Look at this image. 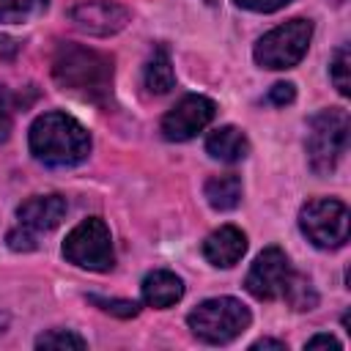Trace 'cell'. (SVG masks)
<instances>
[{
  "label": "cell",
  "mask_w": 351,
  "mask_h": 351,
  "mask_svg": "<svg viewBox=\"0 0 351 351\" xmlns=\"http://www.w3.org/2000/svg\"><path fill=\"white\" fill-rule=\"evenodd\" d=\"M52 77L69 93L104 101L112 90V58L107 52L63 41L52 55Z\"/></svg>",
  "instance_id": "1"
},
{
  "label": "cell",
  "mask_w": 351,
  "mask_h": 351,
  "mask_svg": "<svg viewBox=\"0 0 351 351\" xmlns=\"http://www.w3.org/2000/svg\"><path fill=\"white\" fill-rule=\"evenodd\" d=\"M30 151L38 162L52 167H71L88 159L90 134L66 112H44L30 126Z\"/></svg>",
  "instance_id": "2"
},
{
  "label": "cell",
  "mask_w": 351,
  "mask_h": 351,
  "mask_svg": "<svg viewBox=\"0 0 351 351\" xmlns=\"http://www.w3.org/2000/svg\"><path fill=\"white\" fill-rule=\"evenodd\" d=\"M250 321H252V315H250L247 304H241L233 296L206 299L186 315L192 335L200 337L203 343H214V346L236 340L250 326Z\"/></svg>",
  "instance_id": "3"
},
{
  "label": "cell",
  "mask_w": 351,
  "mask_h": 351,
  "mask_svg": "<svg viewBox=\"0 0 351 351\" xmlns=\"http://www.w3.org/2000/svg\"><path fill=\"white\" fill-rule=\"evenodd\" d=\"M348 148V115L346 110H321L310 118L307 129V159L318 176H326L337 167L340 156Z\"/></svg>",
  "instance_id": "4"
},
{
  "label": "cell",
  "mask_w": 351,
  "mask_h": 351,
  "mask_svg": "<svg viewBox=\"0 0 351 351\" xmlns=\"http://www.w3.org/2000/svg\"><path fill=\"white\" fill-rule=\"evenodd\" d=\"M313 38V22L310 19H288L282 25H277L274 30H269L258 44H255V60L263 69H293Z\"/></svg>",
  "instance_id": "5"
},
{
  "label": "cell",
  "mask_w": 351,
  "mask_h": 351,
  "mask_svg": "<svg viewBox=\"0 0 351 351\" xmlns=\"http://www.w3.org/2000/svg\"><path fill=\"white\" fill-rule=\"evenodd\" d=\"M63 217H66V197H60V195H36V197H27L16 208L19 225L5 236V241L16 252L36 250L38 236L55 230Z\"/></svg>",
  "instance_id": "6"
},
{
  "label": "cell",
  "mask_w": 351,
  "mask_h": 351,
  "mask_svg": "<svg viewBox=\"0 0 351 351\" xmlns=\"http://www.w3.org/2000/svg\"><path fill=\"white\" fill-rule=\"evenodd\" d=\"M348 208L335 197H315L302 206L299 228L321 250H337L348 241Z\"/></svg>",
  "instance_id": "7"
},
{
  "label": "cell",
  "mask_w": 351,
  "mask_h": 351,
  "mask_svg": "<svg viewBox=\"0 0 351 351\" xmlns=\"http://www.w3.org/2000/svg\"><path fill=\"white\" fill-rule=\"evenodd\" d=\"M63 258L74 266L90 269V271H107L115 263L112 255V239L110 228L99 217L82 219L63 241Z\"/></svg>",
  "instance_id": "8"
},
{
  "label": "cell",
  "mask_w": 351,
  "mask_h": 351,
  "mask_svg": "<svg viewBox=\"0 0 351 351\" xmlns=\"http://www.w3.org/2000/svg\"><path fill=\"white\" fill-rule=\"evenodd\" d=\"M291 271L293 269H291L288 255L280 247H266L255 258V263L250 266L247 280H244V288L255 299H277V296H282Z\"/></svg>",
  "instance_id": "9"
},
{
  "label": "cell",
  "mask_w": 351,
  "mask_h": 351,
  "mask_svg": "<svg viewBox=\"0 0 351 351\" xmlns=\"http://www.w3.org/2000/svg\"><path fill=\"white\" fill-rule=\"evenodd\" d=\"M217 107L211 99L206 96H184L165 118H162V134L170 143H184L192 140L197 132H203L211 118H214Z\"/></svg>",
  "instance_id": "10"
},
{
  "label": "cell",
  "mask_w": 351,
  "mask_h": 351,
  "mask_svg": "<svg viewBox=\"0 0 351 351\" xmlns=\"http://www.w3.org/2000/svg\"><path fill=\"white\" fill-rule=\"evenodd\" d=\"M69 19L90 36H112L126 27L129 11L112 0H80L69 8Z\"/></svg>",
  "instance_id": "11"
},
{
  "label": "cell",
  "mask_w": 351,
  "mask_h": 351,
  "mask_svg": "<svg viewBox=\"0 0 351 351\" xmlns=\"http://www.w3.org/2000/svg\"><path fill=\"white\" fill-rule=\"evenodd\" d=\"M244 252H247V236L236 225H222L203 241V258L211 266L230 269L241 261Z\"/></svg>",
  "instance_id": "12"
},
{
  "label": "cell",
  "mask_w": 351,
  "mask_h": 351,
  "mask_svg": "<svg viewBox=\"0 0 351 351\" xmlns=\"http://www.w3.org/2000/svg\"><path fill=\"white\" fill-rule=\"evenodd\" d=\"M184 296V282L178 274L167 271V269H156L151 274H145L143 280V302L148 307H173L178 299Z\"/></svg>",
  "instance_id": "13"
},
{
  "label": "cell",
  "mask_w": 351,
  "mask_h": 351,
  "mask_svg": "<svg viewBox=\"0 0 351 351\" xmlns=\"http://www.w3.org/2000/svg\"><path fill=\"white\" fill-rule=\"evenodd\" d=\"M206 151H208L214 159L233 165V162H241V159L250 154V143H247V137H244L241 129H236V126H219V129H214V132L208 134Z\"/></svg>",
  "instance_id": "14"
},
{
  "label": "cell",
  "mask_w": 351,
  "mask_h": 351,
  "mask_svg": "<svg viewBox=\"0 0 351 351\" xmlns=\"http://www.w3.org/2000/svg\"><path fill=\"white\" fill-rule=\"evenodd\" d=\"M206 200L211 208L217 211H230L239 206L241 200V178L236 173H222V176H211L206 181Z\"/></svg>",
  "instance_id": "15"
},
{
  "label": "cell",
  "mask_w": 351,
  "mask_h": 351,
  "mask_svg": "<svg viewBox=\"0 0 351 351\" xmlns=\"http://www.w3.org/2000/svg\"><path fill=\"white\" fill-rule=\"evenodd\" d=\"M143 82H145V90L148 93H167L173 85H176V74H173V63H170V55L165 47H156L154 55L148 58L145 63V74H143Z\"/></svg>",
  "instance_id": "16"
},
{
  "label": "cell",
  "mask_w": 351,
  "mask_h": 351,
  "mask_svg": "<svg viewBox=\"0 0 351 351\" xmlns=\"http://www.w3.org/2000/svg\"><path fill=\"white\" fill-rule=\"evenodd\" d=\"M282 299H285L293 310H313V307L318 304V293H315L313 282H310L304 274H299V271H291L288 285H285V291H282Z\"/></svg>",
  "instance_id": "17"
},
{
  "label": "cell",
  "mask_w": 351,
  "mask_h": 351,
  "mask_svg": "<svg viewBox=\"0 0 351 351\" xmlns=\"http://www.w3.org/2000/svg\"><path fill=\"white\" fill-rule=\"evenodd\" d=\"M348 69H351V52H348V47L343 44L337 52H335V58H332V66H329V74H332V82H335V88L343 93V96H348V90H351V80H348Z\"/></svg>",
  "instance_id": "18"
},
{
  "label": "cell",
  "mask_w": 351,
  "mask_h": 351,
  "mask_svg": "<svg viewBox=\"0 0 351 351\" xmlns=\"http://www.w3.org/2000/svg\"><path fill=\"white\" fill-rule=\"evenodd\" d=\"M36 348H85V340L69 329H52L36 340Z\"/></svg>",
  "instance_id": "19"
},
{
  "label": "cell",
  "mask_w": 351,
  "mask_h": 351,
  "mask_svg": "<svg viewBox=\"0 0 351 351\" xmlns=\"http://www.w3.org/2000/svg\"><path fill=\"white\" fill-rule=\"evenodd\" d=\"M88 302H90V304H96L99 310L110 313V315H118V318H134V315L140 313L137 302H129V299H104V296L90 293V296H88Z\"/></svg>",
  "instance_id": "20"
},
{
  "label": "cell",
  "mask_w": 351,
  "mask_h": 351,
  "mask_svg": "<svg viewBox=\"0 0 351 351\" xmlns=\"http://www.w3.org/2000/svg\"><path fill=\"white\" fill-rule=\"evenodd\" d=\"M27 14H33L27 0H0V22H22Z\"/></svg>",
  "instance_id": "21"
},
{
  "label": "cell",
  "mask_w": 351,
  "mask_h": 351,
  "mask_svg": "<svg viewBox=\"0 0 351 351\" xmlns=\"http://www.w3.org/2000/svg\"><path fill=\"white\" fill-rule=\"evenodd\" d=\"M14 123V104H11V93L5 88H0V143L8 137Z\"/></svg>",
  "instance_id": "22"
},
{
  "label": "cell",
  "mask_w": 351,
  "mask_h": 351,
  "mask_svg": "<svg viewBox=\"0 0 351 351\" xmlns=\"http://www.w3.org/2000/svg\"><path fill=\"white\" fill-rule=\"evenodd\" d=\"M296 99V88L291 85V82H277V85H271V90L266 93V101L269 104H277V107H285V104H291Z\"/></svg>",
  "instance_id": "23"
},
{
  "label": "cell",
  "mask_w": 351,
  "mask_h": 351,
  "mask_svg": "<svg viewBox=\"0 0 351 351\" xmlns=\"http://www.w3.org/2000/svg\"><path fill=\"white\" fill-rule=\"evenodd\" d=\"M291 0H236V5L247 8V11H258V14H269V11H277L282 5H288Z\"/></svg>",
  "instance_id": "24"
},
{
  "label": "cell",
  "mask_w": 351,
  "mask_h": 351,
  "mask_svg": "<svg viewBox=\"0 0 351 351\" xmlns=\"http://www.w3.org/2000/svg\"><path fill=\"white\" fill-rule=\"evenodd\" d=\"M304 348H310V351H313V348H332V351H340V343H337L332 335H315L313 340L304 343Z\"/></svg>",
  "instance_id": "25"
},
{
  "label": "cell",
  "mask_w": 351,
  "mask_h": 351,
  "mask_svg": "<svg viewBox=\"0 0 351 351\" xmlns=\"http://www.w3.org/2000/svg\"><path fill=\"white\" fill-rule=\"evenodd\" d=\"M250 348H277V351H285V343H280V340H269V337H263V340H258V343H252Z\"/></svg>",
  "instance_id": "26"
},
{
  "label": "cell",
  "mask_w": 351,
  "mask_h": 351,
  "mask_svg": "<svg viewBox=\"0 0 351 351\" xmlns=\"http://www.w3.org/2000/svg\"><path fill=\"white\" fill-rule=\"evenodd\" d=\"M27 5H30L33 11H44V8H47V0H27Z\"/></svg>",
  "instance_id": "27"
},
{
  "label": "cell",
  "mask_w": 351,
  "mask_h": 351,
  "mask_svg": "<svg viewBox=\"0 0 351 351\" xmlns=\"http://www.w3.org/2000/svg\"><path fill=\"white\" fill-rule=\"evenodd\" d=\"M3 329H5V318H0V335H3Z\"/></svg>",
  "instance_id": "28"
}]
</instances>
